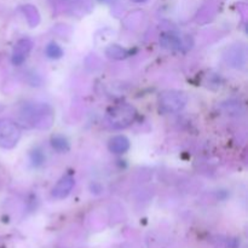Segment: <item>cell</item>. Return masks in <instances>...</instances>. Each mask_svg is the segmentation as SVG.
<instances>
[{
  "label": "cell",
  "mask_w": 248,
  "mask_h": 248,
  "mask_svg": "<svg viewBox=\"0 0 248 248\" xmlns=\"http://www.w3.org/2000/svg\"><path fill=\"white\" fill-rule=\"evenodd\" d=\"M188 103V96L186 92L171 90L162 92L159 97V107L164 113H178Z\"/></svg>",
  "instance_id": "3957f363"
},
{
  "label": "cell",
  "mask_w": 248,
  "mask_h": 248,
  "mask_svg": "<svg viewBox=\"0 0 248 248\" xmlns=\"http://www.w3.org/2000/svg\"><path fill=\"white\" fill-rule=\"evenodd\" d=\"M135 107L128 103H120L111 107L107 114V120L114 130H123L128 127L136 118Z\"/></svg>",
  "instance_id": "6da1fadb"
},
{
  "label": "cell",
  "mask_w": 248,
  "mask_h": 248,
  "mask_svg": "<svg viewBox=\"0 0 248 248\" xmlns=\"http://www.w3.org/2000/svg\"><path fill=\"white\" fill-rule=\"evenodd\" d=\"M21 115L23 116L24 120H27V123L31 124V126L39 128L50 127L53 121L52 110L46 104L26 107Z\"/></svg>",
  "instance_id": "7a4b0ae2"
},
{
  "label": "cell",
  "mask_w": 248,
  "mask_h": 248,
  "mask_svg": "<svg viewBox=\"0 0 248 248\" xmlns=\"http://www.w3.org/2000/svg\"><path fill=\"white\" fill-rule=\"evenodd\" d=\"M160 45L166 50L179 51L183 50L184 46L189 47V43H186V39L181 38L174 33H164L160 36Z\"/></svg>",
  "instance_id": "8992f818"
},
{
  "label": "cell",
  "mask_w": 248,
  "mask_h": 248,
  "mask_svg": "<svg viewBox=\"0 0 248 248\" xmlns=\"http://www.w3.org/2000/svg\"><path fill=\"white\" fill-rule=\"evenodd\" d=\"M106 55L108 56L111 60L121 61L125 60L127 57V51L120 45H116V44H113V45H109L108 47L106 48Z\"/></svg>",
  "instance_id": "30bf717a"
},
{
  "label": "cell",
  "mask_w": 248,
  "mask_h": 248,
  "mask_svg": "<svg viewBox=\"0 0 248 248\" xmlns=\"http://www.w3.org/2000/svg\"><path fill=\"white\" fill-rule=\"evenodd\" d=\"M51 145L55 150L60 153H65L69 150V142L62 135H53L51 137Z\"/></svg>",
  "instance_id": "8fae6325"
},
{
  "label": "cell",
  "mask_w": 248,
  "mask_h": 248,
  "mask_svg": "<svg viewBox=\"0 0 248 248\" xmlns=\"http://www.w3.org/2000/svg\"><path fill=\"white\" fill-rule=\"evenodd\" d=\"M21 10L24 14V16H26L27 22H28V24L31 28L38 26L39 22H40V15H39L38 9L35 6H33V5H23L21 7Z\"/></svg>",
  "instance_id": "9c48e42d"
},
{
  "label": "cell",
  "mask_w": 248,
  "mask_h": 248,
  "mask_svg": "<svg viewBox=\"0 0 248 248\" xmlns=\"http://www.w3.org/2000/svg\"><path fill=\"white\" fill-rule=\"evenodd\" d=\"M131 1L137 2V4H142V2H145V1H147V0H131Z\"/></svg>",
  "instance_id": "5bb4252c"
},
{
  "label": "cell",
  "mask_w": 248,
  "mask_h": 248,
  "mask_svg": "<svg viewBox=\"0 0 248 248\" xmlns=\"http://www.w3.org/2000/svg\"><path fill=\"white\" fill-rule=\"evenodd\" d=\"M21 138V128L9 119H0V147L12 149Z\"/></svg>",
  "instance_id": "277c9868"
},
{
  "label": "cell",
  "mask_w": 248,
  "mask_h": 248,
  "mask_svg": "<svg viewBox=\"0 0 248 248\" xmlns=\"http://www.w3.org/2000/svg\"><path fill=\"white\" fill-rule=\"evenodd\" d=\"M31 47H33V41L31 39L23 38L17 41L14 46V51H12V63L15 65H21L31 53Z\"/></svg>",
  "instance_id": "5b68a950"
},
{
  "label": "cell",
  "mask_w": 248,
  "mask_h": 248,
  "mask_svg": "<svg viewBox=\"0 0 248 248\" xmlns=\"http://www.w3.org/2000/svg\"><path fill=\"white\" fill-rule=\"evenodd\" d=\"M98 1H101V2H111V1H114V0H98Z\"/></svg>",
  "instance_id": "9a60e30c"
},
{
  "label": "cell",
  "mask_w": 248,
  "mask_h": 248,
  "mask_svg": "<svg viewBox=\"0 0 248 248\" xmlns=\"http://www.w3.org/2000/svg\"><path fill=\"white\" fill-rule=\"evenodd\" d=\"M109 150L114 154H125V153L128 152L130 149V140L126 136L119 135V136H114L113 138H110L108 143Z\"/></svg>",
  "instance_id": "ba28073f"
},
{
  "label": "cell",
  "mask_w": 248,
  "mask_h": 248,
  "mask_svg": "<svg viewBox=\"0 0 248 248\" xmlns=\"http://www.w3.org/2000/svg\"><path fill=\"white\" fill-rule=\"evenodd\" d=\"M45 53L48 58L51 60H58L63 56V50L58 44L50 43L45 48Z\"/></svg>",
  "instance_id": "7c38bea8"
},
{
  "label": "cell",
  "mask_w": 248,
  "mask_h": 248,
  "mask_svg": "<svg viewBox=\"0 0 248 248\" xmlns=\"http://www.w3.org/2000/svg\"><path fill=\"white\" fill-rule=\"evenodd\" d=\"M73 188H74V178L70 174H65L53 186L52 196L58 200H62L69 195Z\"/></svg>",
  "instance_id": "52a82bcc"
},
{
  "label": "cell",
  "mask_w": 248,
  "mask_h": 248,
  "mask_svg": "<svg viewBox=\"0 0 248 248\" xmlns=\"http://www.w3.org/2000/svg\"><path fill=\"white\" fill-rule=\"evenodd\" d=\"M31 161L33 164V166H40L43 165V162L45 161V156H44L43 152H41L39 148H35L33 152L31 153Z\"/></svg>",
  "instance_id": "4fadbf2b"
}]
</instances>
